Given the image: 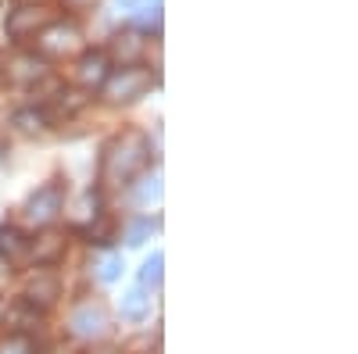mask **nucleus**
<instances>
[{
  "instance_id": "bb28decb",
  "label": "nucleus",
  "mask_w": 358,
  "mask_h": 354,
  "mask_svg": "<svg viewBox=\"0 0 358 354\" xmlns=\"http://www.w3.org/2000/svg\"><path fill=\"white\" fill-rule=\"evenodd\" d=\"M54 354H62V351H54Z\"/></svg>"
},
{
  "instance_id": "a878e982",
  "label": "nucleus",
  "mask_w": 358,
  "mask_h": 354,
  "mask_svg": "<svg viewBox=\"0 0 358 354\" xmlns=\"http://www.w3.org/2000/svg\"><path fill=\"white\" fill-rule=\"evenodd\" d=\"M101 354H115V351H101Z\"/></svg>"
},
{
  "instance_id": "0eeeda50",
  "label": "nucleus",
  "mask_w": 358,
  "mask_h": 354,
  "mask_svg": "<svg viewBox=\"0 0 358 354\" xmlns=\"http://www.w3.org/2000/svg\"><path fill=\"white\" fill-rule=\"evenodd\" d=\"M57 297H62V279L47 269H36L33 276L25 279V301L33 308H50Z\"/></svg>"
},
{
  "instance_id": "20e7f679",
  "label": "nucleus",
  "mask_w": 358,
  "mask_h": 354,
  "mask_svg": "<svg viewBox=\"0 0 358 354\" xmlns=\"http://www.w3.org/2000/svg\"><path fill=\"white\" fill-rule=\"evenodd\" d=\"M62 204H65L62 183H47L43 190H36L25 200V222L29 226H50L57 215H62Z\"/></svg>"
},
{
  "instance_id": "6ab92c4d",
  "label": "nucleus",
  "mask_w": 358,
  "mask_h": 354,
  "mask_svg": "<svg viewBox=\"0 0 358 354\" xmlns=\"http://www.w3.org/2000/svg\"><path fill=\"white\" fill-rule=\"evenodd\" d=\"M147 233H151V222H147V219L143 222H133L129 226V247H140L147 240Z\"/></svg>"
},
{
  "instance_id": "412c9836",
  "label": "nucleus",
  "mask_w": 358,
  "mask_h": 354,
  "mask_svg": "<svg viewBox=\"0 0 358 354\" xmlns=\"http://www.w3.org/2000/svg\"><path fill=\"white\" fill-rule=\"evenodd\" d=\"M158 197H162V175H155L151 186H143V190L136 193V200H140V204H147V200H158Z\"/></svg>"
},
{
  "instance_id": "39448f33",
  "label": "nucleus",
  "mask_w": 358,
  "mask_h": 354,
  "mask_svg": "<svg viewBox=\"0 0 358 354\" xmlns=\"http://www.w3.org/2000/svg\"><path fill=\"white\" fill-rule=\"evenodd\" d=\"M143 50H147L143 33H136V29H126V33H115V36H111L104 57H108V61H115L118 68H129V65H136L140 57H143Z\"/></svg>"
},
{
  "instance_id": "7ed1b4c3",
  "label": "nucleus",
  "mask_w": 358,
  "mask_h": 354,
  "mask_svg": "<svg viewBox=\"0 0 358 354\" xmlns=\"http://www.w3.org/2000/svg\"><path fill=\"white\" fill-rule=\"evenodd\" d=\"M101 90H104V101L108 104H133V101H140L147 90H151V72L136 68V65L118 68L115 75L104 79Z\"/></svg>"
},
{
  "instance_id": "4468645a",
  "label": "nucleus",
  "mask_w": 358,
  "mask_h": 354,
  "mask_svg": "<svg viewBox=\"0 0 358 354\" xmlns=\"http://www.w3.org/2000/svg\"><path fill=\"white\" fill-rule=\"evenodd\" d=\"M147 311H151V297H147V290L143 286H133L126 297H122V315L133 318V322H140Z\"/></svg>"
},
{
  "instance_id": "5701e85b",
  "label": "nucleus",
  "mask_w": 358,
  "mask_h": 354,
  "mask_svg": "<svg viewBox=\"0 0 358 354\" xmlns=\"http://www.w3.org/2000/svg\"><path fill=\"white\" fill-rule=\"evenodd\" d=\"M115 8H122V11H133V8H136V0H115Z\"/></svg>"
},
{
  "instance_id": "1a4fd4ad",
  "label": "nucleus",
  "mask_w": 358,
  "mask_h": 354,
  "mask_svg": "<svg viewBox=\"0 0 358 354\" xmlns=\"http://www.w3.org/2000/svg\"><path fill=\"white\" fill-rule=\"evenodd\" d=\"M8 79L15 86H36L47 79V61L40 54H15L8 61Z\"/></svg>"
},
{
  "instance_id": "aec40b11",
  "label": "nucleus",
  "mask_w": 358,
  "mask_h": 354,
  "mask_svg": "<svg viewBox=\"0 0 358 354\" xmlns=\"http://www.w3.org/2000/svg\"><path fill=\"white\" fill-rule=\"evenodd\" d=\"M90 240L108 244V240H111V222H108V219H97V226H90Z\"/></svg>"
},
{
  "instance_id": "4be33fe9",
  "label": "nucleus",
  "mask_w": 358,
  "mask_h": 354,
  "mask_svg": "<svg viewBox=\"0 0 358 354\" xmlns=\"http://www.w3.org/2000/svg\"><path fill=\"white\" fill-rule=\"evenodd\" d=\"M94 4H97V0H65V8H69V11H90Z\"/></svg>"
},
{
  "instance_id": "9d476101",
  "label": "nucleus",
  "mask_w": 358,
  "mask_h": 354,
  "mask_svg": "<svg viewBox=\"0 0 358 354\" xmlns=\"http://www.w3.org/2000/svg\"><path fill=\"white\" fill-rule=\"evenodd\" d=\"M108 57L101 54V50H94V54H83L79 57V65H76V82L83 86V90H94V86H104V79H108Z\"/></svg>"
},
{
  "instance_id": "6e6552de",
  "label": "nucleus",
  "mask_w": 358,
  "mask_h": 354,
  "mask_svg": "<svg viewBox=\"0 0 358 354\" xmlns=\"http://www.w3.org/2000/svg\"><path fill=\"white\" fill-rule=\"evenodd\" d=\"M47 22H50V11H43L40 4H22L18 11L8 15V36H11V40L36 36Z\"/></svg>"
},
{
  "instance_id": "f257e3e1",
  "label": "nucleus",
  "mask_w": 358,
  "mask_h": 354,
  "mask_svg": "<svg viewBox=\"0 0 358 354\" xmlns=\"http://www.w3.org/2000/svg\"><path fill=\"white\" fill-rule=\"evenodd\" d=\"M147 165V140L133 129L118 133L101 154V179L111 183V186H122V183H133L140 168Z\"/></svg>"
},
{
  "instance_id": "ddd939ff",
  "label": "nucleus",
  "mask_w": 358,
  "mask_h": 354,
  "mask_svg": "<svg viewBox=\"0 0 358 354\" xmlns=\"http://www.w3.org/2000/svg\"><path fill=\"white\" fill-rule=\"evenodd\" d=\"M29 258V244H25V236L18 229H0V261H8V265H22Z\"/></svg>"
},
{
  "instance_id": "393cba45",
  "label": "nucleus",
  "mask_w": 358,
  "mask_h": 354,
  "mask_svg": "<svg viewBox=\"0 0 358 354\" xmlns=\"http://www.w3.org/2000/svg\"><path fill=\"white\" fill-rule=\"evenodd\" d=\"M22 4H43V0H22Z\"/></svg>"
},
{
  "instance_id": "f03ea898",
  "label": "nucleus",
  "mask_w": 358,
  "mask_h": 354,
  "mask_svg": "<svg viewBox=\"0 0 358 354\" xmlns=\"http://www.w3.org/2000/svg\"><path fill=\"white\" fill-rule=\"evenodd\" d=\"M36 50L40 57H54V61H62V57H72L83 50V29L76 22H47L40 33H36Z\"/></svg>"
},
{
  "instance_id": "2eb2a0df",
  "label": "nucleus",
  "mask_w": 358,
  "mask_h": 354,
  "mask_svg": "<svg viewBox=\"0 0 358 354\" xmlns=\"http://www.w3.org/2000/svg\"><path fill=\"white\" fill-rule=\"evenodd\" d=\"M162 265H165V254H162V251H155L151 258L143 261V269H140V283H143V286H158V283H162Z\"/></svg>"
},
{
  "instance_id": "dca6fc26",
  "label": "nucleus",
  "mask_w": 358,
  "mask_h": 354,
  "mask_svg": "<svg viewBox=\"0 0 358 354\" xmlns=\"http://www.w3.org/2000/svg\"><path fill=\"white\" fill-rule=\"evenodd\" d=\"M15 126H18L22 133H43L47 115H43V111H18V115H15Z\"/></svg>"
},
{
  "instance_id": "b1692460",
  "label": "nucleus",
  "mask_w": 358,
  "mask_h": 354,
  "mask_svg": "<svg viewBox=\"0 0 358 354\" xmlns=\"http://www.w3.org/2000/svg\"><path fill=\"white\" fill-rule=\"evenodd\" d=\"M4 158H8V140L0 136V165H4Z\"/></svg>"
},
{
  "instance_id": "f8f14e48",
  "label": "nucleus",
  "mask_w": 358,
  "mask_h": 354,
  "mask_svg": "<svg viewBox=\"0 0 358 354\" xmlns=\"http://www.w3.org/2000/svg\"><path fill=\"white\" fill-rule=\"evenodd\" d=\"M62 254H65V236H57V233H43L40 240L29 247V258L36 265H57Z\"/></svg>"
},
{
  "instance_id": "a211bd4d",
  "label": "nucleus",
  "mask_w": 358,
  "mask_h": 354,
  "mask_svg": "<svg viewBox=\"0 0 358 354\" xmlns=\"http://www.w3.org/2000/svg\"><path fill=\"white\" fill-rule=\"evenodd\" d=\"M0 354H33V344H29V337H11L0 347Z\"/></svg>"
},
{
  "instance_id": "9b49d317",
  "label": "nucleus",
  "mask_w": 358,
  "mask_h": 354,
  "mask_svg": "<svg viewBox=\"0 0 358 354\" xmlns=\"http://www.w3.org/2000/svg\"><path fill=\"white\" fill-rule=\"evenodd\" d=\"M4 326L11 330V337H29L33 330H40V308H33L29 301L11 304L4 315Z\"/></svg>"
},
{
  "instance_id": "423d86ee",
  "label": "nucleus",
  "mask_w": 358,
  "mask_h": 354,
  "mask_svg": "<svg viewBox=\"0 0 358 354\" xmlns=\"http://www.w3.org/2000/svg\"><path fill=\"white\" fill-rule=\"evenodd\" d=\"M69 326H72V333H76L79 340H97V337L108 333V311H104L101 304H94V301H83V304L72 311Z\"/></svg>"
},
{
  "instance_id": "f3484780",
  "label": "nucleus",
  "mask_w": 358,
  "mask_h": 354,
  "mask_svg": "<svg viewBox=\"0 0 358 354\" xmlns=\"http://www.w3.org/2000/svg\"><path fill=\"white\" fill-rule=\"evenodd\" d=\"M122 269H126L122 254H111V258H104V265H101V279H104V283H115L118 276H122Z\"/></svg>"
}]
</instances>
